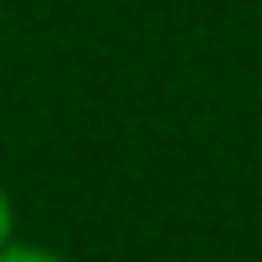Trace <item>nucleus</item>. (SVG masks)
Instances as JSON below:
<instances>
[{"instance_id":"nucleus-1","label":"nucleus","mask_w":262,"mask_h":262,"mask_svg":"<svg viewBox=\"0 0 262 262\" xmlns=\"http://www.w3.org/2000/svg\"><path fill=\"white\" fill-rule=\"evenodd\" d=\"M0 262H64L59 252H43V246H16V241H6L0 246Z\"/></svg>"},{"instance_id":"nucleus-2","label":"nucleus","mask_w":262,"mask_h":262,"mask_svg":"<svg viewBox=\"0 0 262 262\" xmlns=\"http://www.w3.org/2000/svg\"><path fill=\"white\" fill-rule=\"evenodd\" d=\"M11 225H16V214H11V198H6V187H0V246L11 241Z\"/></svg>"}]
</instances>
